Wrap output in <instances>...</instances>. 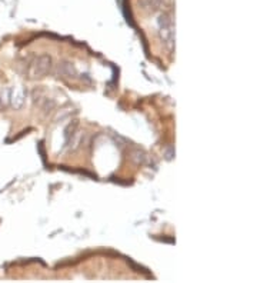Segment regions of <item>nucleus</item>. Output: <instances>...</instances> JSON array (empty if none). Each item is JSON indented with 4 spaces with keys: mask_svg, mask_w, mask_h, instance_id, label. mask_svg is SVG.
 <instances>
[{
    "mask_svg": "<svg viewBox=\"0 0 257 283\" xmlns=\"http://www.w3.org/2000/svg\"><path fill=\"white\" fill-rule=\"evenodd\" d=\"M158 32L162 36V40L172 50L174 48V26L173 20L168 14H162L158 18Z\"/></svg>",
    "mask_w": 257,
    "mask_h": 283,
    "instance_id": "nucleus-1",
    "label": "nucleus"
},
{
    "mask_svg": "<svg viewBox=\"0 0 257 283\" xmlns=\"http://www.w3.org/2000/svg\"><path fill=\"white\" fill-rule=\"evenodd\" d=\"M50 68V58L49 56H40L38 60L34 62L33 68H32V76L33 78H40L43 76Z\"/></svg>",
    "mask_w": 257,
    "mask_h": 283,
    "instance_id": "nucleus-2",
    "label": "nucleus"
},
{
    "mask_svg": "<svg viewBox=\"0 0 257 283\" xmlns=\"http://www.w3.org/2000/svg\"><path fill=\"white\" fill-rule=\"evenodd\" d=\"M163 4V0H138V6L144 12H156Z\"/></svg>",
    "mask_w": 257,
    "mask_h": 283,
    "instance_id": "nucleus-3",
    "label": "nucleus"
}]
</instances>
